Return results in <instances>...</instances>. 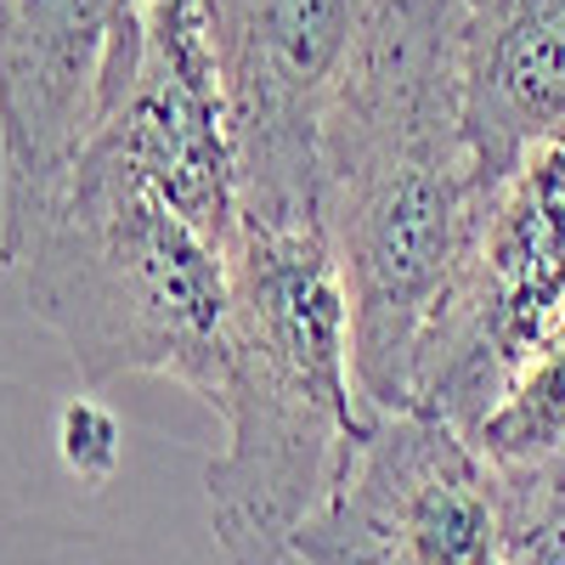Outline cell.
Segmentation results:
<instances>
[{
	"mask_svg": "<svg viewBox=\"0 0 565 565\" xmlns=\"http://www.w3.org/2000/svg\"><path fill=\"white\" fill-rule=\"evenodd\" d=\"M458 34L463 0H367L322 119V226L373 413L407 407L424 328L492 193L463 125Z\"/></svg>",
	"mask_w": 565,
	"mask_h": 565,
	"instance_id": "obj_1",
	"label": "cell"
},
{
	"mask_svg": "<svg viewBox=\"0 0 565 565\" xmlns=\"http://www.w3.org/2000/svg\"><path fill=\"white\" fill-rule=\"evenodd\" d=\"M210 526L232 565H295L289 543L334 492L373 407L356 385L351 300L322 215H244L232 244V345L215 402Z\"/></svg>",
	"mask_w": 565,
	"mask_h": 565,
	"instance_id": "obj_2",
	"label": "cell"
},
{
	"mask_svg": "<svg viewBox=\"0 0 565 565\" xmlns=\"http://www.w3.org/2000/svg\"><path fill=\"white\" fill-rule=\"evenodd\" d=\"M0 266L63 340L85 391L125 373H164L204 407L221 402L232 244L186 221L114 148L90 141Z\"/></svg>",
	"mask_w": 565,
	"mask_h": 565,
	"instance_id": "obj_3",
	"label": "cell"
},
{
	"mask_svg": "<svg viewBox=\"0 0 565 565\" xmlns=\"http://www.w3.org/2000/svg\"><path fill=\"white\" fill-rule=\"evenodd\" d=\"M565 322V136L526 153L481 204L463 260L424 328L407 407L469 436Z\"/></svg>",
	"mask_w": 565,
	"mask_h": 565,
	"instance_id": "obj_4",
	"label": "cell"
},
{
	"mask_svg": "<svg viewBox=\"0 0 565 565\" xmlns=\"http://www.w3.org/2000/svg\"><path fill=\"white\" fill-rule=\"evenodd\" d=\"M295 565H509L503 476L452 418L373 413L334 492L289 543Z\"/></svg>",
	"mask_w": 565,
	"mask_h": 565,
	"instance_id": "obj_5",
	"label": "cell"
},
{
	"mask_svg": "<svg viewBox=\"0 0 565 565\" xmlns=\"http://www.w3.org/2000/svg\"><path fill=\"white\" fill-rule=\"evenodd\" d=\"M367 0H210L244 215H322V119Z\"/></svg>",
	"mask_w": 565,
	"mask_h": 565,
	"instance_id": "obj_6",
	"label": "cell"
},
{
	"mask_svg": "<svg viewBox=\"0 0 565 565\" xmlns=\"http://www.w3.org/2000/svg\"><path fill=\"white\" fill-rule=\"evenodd\" d=\"M136 52V0H0V255L68 181Z\"/></svg>",
	"mask_w": 565,
	"mask_h": 565,
	"instance_id": "obj_7",
	"label": "cell"
},
{
	"mask_svg": "<svg viewBox=\"0 0 565 565\" xmlns=\"http://www.w3.org/2000/svg\"><path fill=\"white\" fill-rule=\"evenodd\" d=\"M463 125L498 186L565 136V0H463Z\"/></svg>",
	"mask_w": 565,
	"mask_h": 565,
	"instance_id": "obj_8",
	"label": "cell"
},
{
	"mask_svg": "<svg viewBox=\"0 0 565 565\" xmlns=\"http://www.w3.org/2000/svg\"><path fill=\"white\" fill-rule=\"evenodd\" d=\"M498 476L537 469L565 452V322L543 340V351L521 367L509 396L469 430Z\"/></svg>",
	"mask_w": 565,
	"mask_h": 565,
	"instance_id": "obj_9",
	"label": "cell"
},
{
	"mask_svg": "<svg viewBox=\"0 0 565 565\" xmlns=\"http://www.w3.org/2000/svg\"><path fill=\"white\" fill-rule=\"evenodd\" d=\"M57 458L79 487H108L119 476V458H125V430L119 418L97 402V391H79L57 407Z\"/></svg>",
	"mask_w": 565,
	"mask_h": 565,
	"instance_id": "obj_10",
	"label": "cell"
}]
</instances>
